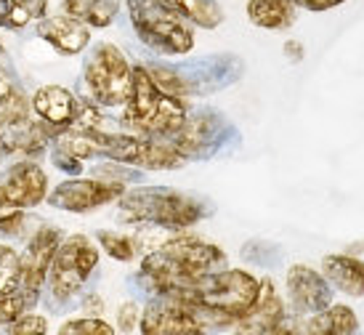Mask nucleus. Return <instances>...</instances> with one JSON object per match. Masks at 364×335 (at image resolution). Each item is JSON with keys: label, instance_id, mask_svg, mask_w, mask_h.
I'll use <instances>...</instances> for the list:
<instances>
[{"label": "nucleus", "instance_id": "obj_22", "mask_svg": "<svg viewBox=\"0 0 364 335\" xmlns=\"http://www.w3.org/2000/svg\"><path fill=\"white\" fill-rule=\"evenodd\" d=\"M247 19L261 30H287L295 21L293 0H250Z\"/></svg>", "mask_w": 364, "mask_h": 335}, {"label": "nucleus", "instance_id": "obj_28", "mask_svg": "<svg viewBox=\"0 0 364 335\" xmlns=\"http://www.w3.org/2000/svg\"><path fill=\"white\" fill-rule=\"evenodd\" d=\"M32 301L21 290H14V293L0 295V327L11 325L16 317H21L27 309H32Z\"/></svg>", "mask_w": 364, "mask_h": 335}, {"label": "nucleus", "instance_id": "obj_18", "mask_svg": "<svg viewBox=\"0 0 364 335\" xmlns=\"http://www.w3.org/2000/svg\"><path fill=\"white\" fill-rule=\"evenodd\" d=\"M38 35L61 56H77L91 46V27L72 19L70 14L61 16H43L38 21Z\"/></svg>", "mask_w": 364, "mask_h": 335}, {"label": "nucleus", "instance_id": "obj_21", "mask_svg": "<svg viewBox=\"0 0 364 335\" xmlns=\"http://www.w3.org/2000/svg\"><path fill=\"white\" fill-rule=\"evenodd\" d=\"M64 14L91 30H104L120 14V0H64Z\"/></svg>", "mask_w": 364, "mask_h": 335}, {"label": "nucleus", "instance_id": "obj_32", "mask_svg": "<svg viewBox=\"0 0 364 335\" xmlns=\"http://www.w3.org/2000/svg\"><path fill=\"white\" fill-rule=\"evenodd\" d=\"M53 165L61 168L64 173H72V176L82 173V160L72 157V154H64V152H53Z\"/></svg>", "mask_w": 364, "mask_h": 335}, {"label": "nucleus", "instance_id": "obj_15", "mask_svg": "<svg viewBox=\"0 0 364 335\" xmlns=\"http://www.w3.org/2000/svg\"><path fill=\"white\" fill-rule=\"evenodd\" d=\"M284 290H287V301L295 309V314H316L333 304L330 282L306 264H295L287 269Z\"/></svg>", "mask_w": 364, "mask_h": 335}, {"label": "nucleus", "instance_id": "obj_33", "mask_svg": "<svg viewBox=\"0 0 364 335\" xmlns=\"http://www.w3.org/2000/svg\"><path fill=\"white\" fill-rule=\"evenodd\" d=\"M295 9H306V11H330L343 6L346 0H293Z\"/></svg>", "mask_w": 364, "mask_h": 335}, {"label": "nucleus", "instance_id": "obj_23", "mask_svg": "<svg viewBox=\"0 0 364 335\" xmlns=\"http://www.w3.org/2000/svg\"><path fill=\"white\" fill-rule=\"evenodd\" d=\"M160 3L189 24L203 27V30H215L223 21V11L218 6V0H160Z\"/></svg>", "mask_w": 364, "mask_h": 335}, {"label": "nucleus", "instance_id": "obj_11", "mask_svg": "<svg viewBox=\"0 0 364 335\" xmlns=\"http://www.w3.org/2000/svg\"><path fill=\"white\" fill-rule=\"evenodd\" d=\"M226 136H234L232 122L221 112L197 110L186 112V120L168 142L186 157V160H208L215 152H221Z\"/></svg>", "mask_w": 364, "mask_h": 335}, {"label": "nucleus", "instance_id": "obj_4", "mask_svg": "<svg viewBox=\"0 0 364 335\" xmlns=\"http://www.w3.org/2000/svg\"><path fill=\"white\" fill-rule=\"evenodd\" d=\"M189 107L183 99L165 93L146 72V64L133 67L131 96L122 107V128L139 136L171 139L186 120Z\"/></svg>", "mask_w": 364, "mask_h": 335}, {"label": "nucleus", "instance_id": "obj_36", "mask_svg": "<svg viewBox=\"0 0 364 335\" xmlns=\"http://www.w3.org/2000/svg\"><path fill=\"white\" fill-rule=\"evenodd\" d=\"M269 335H301V330H298V327H295L293 322H290V319L284 317L282 322H279V325L274 327V330H272Z\"/></svg>", "mask_w": 364, "mask_h": 335}, {"label": "nucleus", "instance_id": "obj_30", "mask_svg": "<svg viewBox=\"0 0 364 335\" xmlns=\"http://www.w3.org/2000/svg\"><path fill=\"white\" fill-rule=\"evenodd\" d=\"M139 319H141V306L136 304V301H125V304H120V309H117V327H120L122 333L136 330Z\"/></svg>", "mask_w": 364, "mask_h": 335}, {"label": "nucleus", "instance_id": "obj_9", "mask_svg": "<svg viewBox=\"0 0 364 335\" xmlns=\"http://www.w3.org/2000/svg\"><path fill=\"white\" fill-rule=\"evenodd\" d=\"M51 144L48 128L32 112V102L19 85L0 102V149L3 154L41 157Z\"/></svg>", "mask_w": 364, "mask_h": 335}, {"label": "nucleus", "instance_id": "obj_5", "mask_svg": "<svg viewBox=\"0 0 364 335\" xmlns=\"http://www.w3.org/2000/svg\"><path fill=\"white\" fill-rule=\"evenodd\" d=\"M88 139L96 157H107L112 163L131 165L141 171H176L186 163V157L168 139L139 136L128 131L109 133L102 128H88Z\"/></svg>", "mask_w": 364, "mask_h": 335}, {"label": "nucleus", "instance_id": "obj_10", "mask_svg": "<svg viewBox=\"0 0 364 335\" xmlns=\"http://www.w3.org/2000/svg\"><path fill=\"white\" fill-rule=\"evenodd\" d=\"M96 266H99V248L85 234H72L56 248L46 285L59 304L72 301L82 290V285L88 282Z\"/></svg>", "mask_w": 364, "mask_h": 335}, {"label": "nucleus", "instance_id": "obj_34", "mask_svg": "<svg viewBox=\"0 0 364 335\" xmlns=\"http://www.w3.org/2000/svg\"><path fill=\"white\" fill-rule=\"evenodd\" d=\"M282 51H284V59L293 61V64L304 61V56H306V48H304V43H301V41H287Z\"/></svg>", "mask_w": 364, "mask_h": 335}, {"label": "nucleus", "instance_id": "obj_8", "mask_svg": "<svg viewBox=\"0 0 364 335\" xmlns=\"http://www.w3.org/2000/svg\"><path fill=\"white\" fill-rule=\"evenodd\" d=\"M82 83L96 107H125L133 85V67L114 43H99L82 64Z\"/></svg>", "mask_w": 364, "mask_h": 335}, {"label": "nucleus", "instance_id": "obj_13", "mask_svg": "<svg viewBox=\"0 0 364 335\" xmlns=\"http://www.w3.org/2000/svg\"><path fill=\"white\" fill-rule=\"evenodd\" d=\"M61 240L64 237L56 226L43 223L41 229L30 237L24 253H19V290L30 298L32 304H38V295H41L46 280H48L53 253H56Z\"/></svg>", "mask_w": 364, "mask_h": 335}, {"label": "nucleus", "instance_id": "obj_24", "mask_svg": "<svg viewBox=\"0 0 364 335\" xmlns=\"http://www.w3.org/2000/svg\"><path fill=\"white\" fill-rule=\"evenodd\" d=\"M43 16H48V0H0V27L6 30H24Z\"/></svg>", "mask_w": 364, "mask_h": 335}, {"label": "nucleus", "instance_id": "obj_3", "mask_svg": "<svg viewBox=\"0 0 364 335\" xmlns=\"http://www.w3.org/2000/svg\"><path fill=\"white\" fill-rule=\"evenodd\" d=\"M117 208H120V218L125 223L160 226V229H173V232L189 229L192 223L203 221L213 211L205 200L171 189V186L125 189L117 200Z\"/></svg>", "mask_w": 364, "mask_h": 335}, {"label": "nucleus", "instance_id": "obj_37", "mask_svg": "<svg viewBox=\"0 0 364 335\" xmlns=\"http://www.w3.org/2000/svg\"><path fill=\"white\" fill-rule=\"evenodd\" d=\"M189 335H205V333H189Z\"/></svg>", "mask_w": 364, "mask_h": 335}, {"label": "nucleus", "instance_id": "obj_35", "mask_svg": "<svg viewBox=\"0 0 364 335\" xmlns=\"http://www.w3.org/2000/svg\"><path fill=\"white\" fill-rule=\"evenodd\" d=\"M82 312L88 317H102V312H104L102 295H88V298L82 301Z\"/></svg>", "mask_w": 364, "mask_h": 335}, {"label": "nucleus", "instance_id": "obj_25", "mask_svg": "<svg viewBox=\"0 0 364 335\" xmlns=\"http://www.w3.org/2000/svg\"><path fill=\"white\" fill-rule=\"evenodd\" d=\"M96 240H99V245H102L104 250H107L114 261L128 264V261H133V258L139 255V240H136V237H128V234L102 229V232L96 234Z\"/></svg>", "mask_w": 364, "mask_h": 335}, {"label": "nucleus", "instance_id": "obj_7", "mask_svg": "<svg viewBox=\"0 0 364 335\" xmlns=\"http://www.w3.org/2000/svg\"><path fill=\"white\" fill-rule=\"evenodd\" d=\"M146 72L152 75V80L160 85L165 93L186 99L194 93L215 91L226 83L240 78L242 61L237 56H205L200 61H186V64H146Z\"/></svg>", "mask_w": 364, "mask_h": 335}, {"label": "nucleus", "instance_id": "obj_19", "mask_svg": "<svg viewBox=\"0 0 364 335\" xmlns=\"http://www.w3.org/2000/svg\"><path fill=\"white\" fill-rule=\"evenodd\" d=\"M322 277L351 298L364 295V261L356 255L333 253L322 258Z\"/></svg>", "mask_w": 364, "mask_h": 335}, {"label": "nucleus", "instance_id": "obj_20", "mask_svg": "<svg viewBox=\"0 0 364 335\" xmlns=\"http://www.w3.org/2000/svg\"><path fill=\"white\" fill-rule=\"evenodd\" d=\"M359 322L356 314L343 304H330L327 309L311 314L306 322V335H354Z\"/></svg>", "mask_w": 364, "mask_h": 335}, {"label": "nucleus", "instance_id": "obj_17", "mask_svg": "<svg viewBox=\"0 0 364 335\" xmlns=\"http://www.w3.org/2000/svg\"><path fill=\"white\" fill-rule=\"evenodd\" d=\"M32 112L38 115V120L48 128L53 139L59 131L77 122V117H80V99L64 85H43V88L32 93Z\"/></svg>", "mask_w": 364, "mask_h": 335}, {"label": "nucleus", "instance_id": "obj_12", "mask_svg": "<svg viewBox=\"0 0 364 335\" xmlns=\"http://www.w3.org/2000/svg\"><path fill=\"white\" fill-rule=\"evenodd\" d=\"M125 192V184L112 181V179H70V181H61L53 189L46 203H51V208L67 211V213H91L102 205H109L114 200H120Z\"/></svg>", "mask_w": 364, "mask_h": 335}, {"label": "nucleus", "instance_id": "obj_1", "mask_svg": "<svg viewBox=\"0 0 364 335\" xmlns=\"http://www.w3.org/2000/svg\"><path fill=\"white\" fill-rule=\"evenodd\" d=\"M226 253L197 234H176L160 243L139 266V285L152 298H173L200 277L218 272Z\"/></svg>", "mask_w": 364, "mask_h": 335}, {"label": "nucleus", "instance_id": "obj_38", "mask_svg": "<svg viewBox=\"0 0 364 335\" xmlns=\"http://www.w3.org/2000/svg\"><path fill=\"white\" fill-rule=\"evenodd\" d=\"M0 160H3V149H0Z\"/></svg>", "mask_w": 364, "mask_h": 335}, {"label": "nucleus", "instance_id": "obj_26", "mask_svg": "<svg viewBox=\"0 0 364 335\" xmlns=\"http://www.w3.org/2000/svg\"><path fill=\"white\" fill-rule=\"evenodd\" d=\"M14 290H19V253L9 245H0V295Z\"/></svg>", "mask_w": 364, "mask_h": 335}, {"label": "nucleus", "instance_id": "obj_16", "mask_svg": "<svg viewBox=\"0 0 364 335\" xmlns=\"http://www.w3.org/2000/svg\"><path fill=\"white\" fill-rule=\"evenodd\" d=\"M141 335H189L205 333L192 309L176 298H152L139 319Z\"/></svg>", "mask_w": 364, "mask_h": 335}, {"label": "nucleus", "instance_id": "obj_31", "mask_svg": "<svg viewBox=\"0 0 364 335\" xmlns=\"http://www.w3.org/2000/svg\"><path fill=\"white\" fill-rule=\"evenodd\" d=\"M16 88V83H14V67H11V56L9 51L3 48V43H0V102L9 96L11 91Z\"/></svg>", "mask_w": 364, "mask_h": 335}, {"label": "nucleus", "instance_id": "obj_27", "mask_svg": "<svg viewBox=\"0 0 364 335\" xmlns=\"http://www.w3.org/2000/svg\"><path fill=\"white\" fill-rule=\"evenodd\" d=\"M59 335H114V327L102 317H80L59 327Z\"/></svg>", "mask_w": 364, "mask_h": 335}, {"label": "nucleus", "instance_id": "obj_2", "mask_svg": "<svg viewBox=\"0 0 364 335\" xmlns=\"http://www.w3.org/2000/svg\"><path fill=\"white\" fill-rule=\"evenodd\" d=\"M261 293V280L247 275L242 269H218L200 277L186 290L173 295L192 309L197 322L205 327H234L242 319Z\"/></svg>", "mask_w": 364, "mask_h": 335}, {"label": "nucleus", "instance_id": "obj_6", "mask_svg": "<svg viewBox=\"0 0 364 335\" xmlns=\"http://www.w3.org/2000/svg\"><path fill=\"white\" fill-rule=\"evenodd\" d=\"M136 38L157 56H186L194 48L189 21L165 9L160 0H125Z\"/></svg>", "mask_w": 364, "mask_h": 335}, {"label": "nucleus", "instance_id": "obj_14", "mask_svg": "<svg viewBox=\"0 0 364 335\" xmlns=\"http://www.w3.org/2000/svg\"><path fill=\"white\" fill-rule=\"evenodd\" d=\"M46 197H48V176L38 163L21 160L0 173V205L3 208L30 211L46 203Z\"/></svg>", "mask_w": 364, "mask_h": 335}, {"label": "nucleus", "instance_id": "obj_29", "mask_svg": "<svg viewBox=\"0 0 364 335\" xmlns=\"http://www.w3.org/2000/svg\"><path fill=\"white\" fill-rule=\"evenodd\" d=\"M48 333V322L41 314H30L24 312L21 317H16L9 327V335H46Z\"/></svg>", "mask_w": 364, "mask_h": 335}]
</instances>
